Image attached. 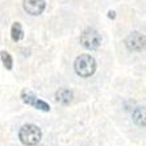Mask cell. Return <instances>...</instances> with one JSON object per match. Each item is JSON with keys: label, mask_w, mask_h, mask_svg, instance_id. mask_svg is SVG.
<instances>
[{"label": "cell", "mask_w": 146, "mask_h": 146, "mask_svg": "<svg viewBox=\"0 0 146 146\" xmlns=\"http://www.w3.org/2000/svg\"><path fill=\"white\" fill-rule=\"evenodd\" d=\"M21 100L28 104V106H32L34 107L36 109H40L42 112H49L50 111V106H49L46 102L38 99L36 95H33L32 92H28V91H23L21 92Z\"/></svg>", "instance_id": "cell-5"}, {"label": "cell", "mask_w": 146, "mask_h": 146, "mask_svg": "<svg viewBox=\"0 0 146 146\" xmlns=\"http://www.w3.org/2000/svg\"><path fill=\"white\" fill-rule=\"evenodd\" d=\"M11 37L15 42H19V41L23 40L24 37V31H23V27H21L20 23H13L12 28H11Z\"/></svg>", "instance_id": "cell-9"}, {"label": "cell", "mask_w": 146, "mask_h": 146, "mask_svg": "<svg viewBox=\"0 0 146 146\" xmlns=\"http://www.w3.org/2000/svg\"><path fill=\"white\" fill-rule=\"evenodd\" d=\"M96 67H98V65H96L95 58L88 54L79 55L74 62L75 72L82 78H88V76L94 75L96 71Z\"/></svg>", "instance_id": "cell-2"}, {"label": "cell", "mask_w": 146, "mask_h": 146, "mask_svg": "<svg viewBox=\"0 0 146 146\" xmlns=\"http://www.w3.org/2000/svg\"><path fill=\"white\" fill-rule=\"evenodd\" d=\"M23 7L27 13L32 15V16H38L45 11L46 3H45V0H24Z\"/></svg>", "instance_id": "cell-6"}, {"label": "cell", "mask_w": 146, "mask_h": 146, "mask_svg": "<svg viewBox=\"0 0 146 146\" xmlns=\"http://www.w3.org/2000/svg\"><path fill=\"white\" fill-rule=\"evenodd\" d=\"M125 46L130 51H141L146 46V36L139 32H132L125 38Z\"/></svg>", "instance_id": "cell-4"}, {"label": "cell", "mask_w": 146, "mask_h": 146, "mask_svg": "<svg viewBox=\"0 0 146 146\" xmlns=\"http://www.w3.org/2000/svg\"><path fill=\"white\" fill-rule=\"evenodd\" d=\"M72 99H74V92L68 88H59L55 92V100L63 106L70 104L72 102Z\"/></svg>", "instance_id": "cell-7"}, {"label": "cell", "mask_w": 146, "mask_h": 146, "mask_svg": "<svg viewBox=\"0 0 146 146\" xmlns=\"http://www.w3.org/2000/svg\"><path fill=\"white\" fill-rule=\"evenodd\" d=\"M108 17H109V19H115V17H116V12H115V11H109V12H108Z\"/></svg>", "instance_id": "cell-11"}, {"label": "cell", "mask_w": 146, "mask_h": 146, "mask_svg": "<svg viewBox=\"0 0 146 146\" xmlns=\"http://www.w3.org/2000/svg\"><path fill=\"white\" fill-rule=\"evenodd\" d=\"M80 44L83 48L88 50H96L102 45V36L99 34L98 31L88 28L80 34Z\"/></svg>", "instance_id": "cell-3"}, {"label": "cell", "mask_w": 146, "mask_h": 146, "mask_svg": "<svg viewBox=\"0 0 146 146\" xmlns=\"http://www.w3.org/2000/svg\"><path fill=\"white\" fill-rule=\"evenodd\" d=\"M0 57H1V62H3L4 67L7 70H12V67H13V58H12V55L3 50L0 51Z\"/></svg>", "instance_id": "cell-10"}, {"label": "cell", "mask_w": 146, "mask_h": 146, "mask_svg": "<svg viewBox=\"0 0 146 146\" xmlns=\"http://www.w3.org/2000/svg\"><path fill=\"white\" fill-rule=\"evenodd\" d=\"M133 121L138 126H146V107H136L132 113Z\"/></svg>", "instance_id": "cell-8"}, {"label": "cell", "mask_w": 146, "mask_h": 146, "mask_svg": "<svg viewBox=\"0 0 146 146\" xmlns=\"http://www.w3.org/2000/svg\"><path fill=\"white\" fill-rule=\"evenodd\" d=\"M19 139L25 146H36L42 139V130L34 124H25L19 132Z\"/></svg>", "instance_id": "cell-1"}]
</instances>
